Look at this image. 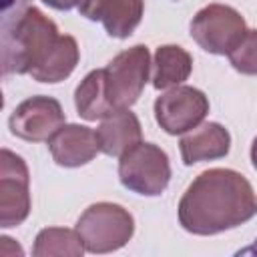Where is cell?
<instances>
[{
    "instance_id": "cell-1",
    "label": "cell",
    "mask_w": 257,
    "mask_h": 257,
    "mask_svg": "<svg viewBox=\"0 0 257 257\" xmlns=\"http://www.w3.org/2000/svg\"><path fill=\"white\" fill-rule=\"evenodd\" d=\"M255 215V195L249 181L229 169L201 173L179 203L183 229L195 235H213L233 229Z\"/></svg>"
},
{
    "instance_id": "cell-2",
    "label": "cell",
    "mask_w": 257,
    "mask_h": 257,
    "mask_svg": "<svg viewBox=\"0 0 257 257\" xmlns=\"http://www.w3.org/2000/svg\"><path fill=\"white\" fill-rule=\"evenodd\" d=\"M118 179L137 195H161L171 179L169 157L159 147L139 141L120 155Z\"/></svg>"
},
{
    "instance_id": "cell-3",
    "label": "cell",
    "mask_w": 257,
    "mask_h": 257,
    "mask_svg": "<svg viewBox=\"0 0 257 257\" xmlns=\"http://www.w3.org/2000/svg\"><path fill=\"white\" fill-rule=\"evenodd\" d=\"M104 70V96L116 108H128L141 96L149 76V50L139 44L116 54Z\"/></svg>"
},
{
    "instance_id": "cell-4",
    "label": "cell",
    "mask_w": 257,
    "mask_h": 257,
    "mask_svg": "<svg viewBox=\"0 0 257 257\" xmlns=\"http://www.w3.org/2000/svg\"><path fill=\"white\" fill-rule=\"evenodd\" d=\"M191 36L211 54H231L247 36V28L239 12L229 6L211 4L193 18Z\"/></svg>"
},
{
    "instance_id": "cell-5",
    "label": "cell",
    "mask_w": 257,
    "mask_h": 257,
    "mask_svg": "<svg viewBox=\"0 0 257 257\" xmlns=\"http://www.w3.org/2000/svg\"><path fill=\"white\" fill-rule=\"evenodd\" d=\"M32 0H0V78L24 74L30 68L22 40V24Z\"/></svg>"
},
{
    "instance_id": "cell-6",
    "label": "cell",
    "mask_w": 257,
    "mask_h": 257,
    "mask_svg": "<svg viewBox=\"0 0 257 257\" xmlns=\"http://www.w3.org/2000/svg\"><path fill=\"white\" fill-rule=\"evenodd\" d=\"M209 112L207 96L193 86H177L155 100V116L169 135H181L199 124Z\"/></svg>"
},
{
    "instance_id": "cell-7",
    "label": "cell",
    "mask_w": 257,
    "mask_h": 257,
    "mask_svg": "<svg viewBox=\"0 0 257 257\" xmlns=\"http://www.w3.org/2000/svg\"><path fill=\"white\" fill-rule=\"evenodd\" d=\"M28 211V169L18 155L0 151V227H16Z\"/></svg>"
},
{
    "instance_id": "cell-8",
    "label": "cell",
    "mask_w": 257,
    "mask_h": 257,
    "mask_svg": "<svg viewBox=\"0 0 257 257\" xmlns=\"http://www.w3.org/2000/svg\"><path fill=\"white\" fill-rule=\"evenodd\" d=\"M8 124L14 137L24 141H48V137L64 124V112L58 100L50 96H32L12 112Z\"/></svg>"
},
{
    "instance_id": "cell-9",
    "label": "cell",
    "mask_w": 257,
    "mask_h": 257,
    "mask_svg": "<svg viewBox=\"0 0 257 257\" xmlns=\"http://www.w3.org/2000/svg\"><path fill=\"white\" fill-rule=\"evenodd\" d=\"M78 10L88 20H102L114 38L133 34L143 16V0H80Z\"/></svg>"
},
{
    "instance_id": "cell-10",
    "label": "cell",
    "mask_w": 257,
    "mask_h": 257,
    "mask_svg": "<svg viewBox=\"0 0 257 257\" xmlns=\"http://www.w3.org/2000/svg\"><path fill=\"white\" fill-rule=\"evenodd\" d=\"M48 147L54 161L62 167L84 165L100 151L96 131L78 124L60 126V131H56L54 137L50 139Z\"/></svg>"
},
{
    "instance_id": "cell-11",
    "label": "cell",
    "mask_w": 257,
    "mask_h": 257,
    "mask_svg": "<svg viewBox=\"0 0 257 257\" xmlns=\"http://www.w3.org/2000/svg\"><path fill=\"white\" fill-rule=\"evenodd\" d=\"M98 147L108 157H120L126 149L141 141V124L137 116L126 108H116L104 116L96 128Z\"/></svg>"
},
{
    "instance_id": "cell-12",
    "label": "cell",
    "mask_w": 257,
    "mask_h": 257,
    "mask_svg": "<svg viewBox=\"0 0 257 257\" xmlns=\"http://www.w3.org/2000/svg\"><path fill=\"white\" fill-rule=\"evenodd\" d=\"M181 155H183V163L185 165H193L205 159H219L225 157L229 153V133L217 124V122H209L203 124L201 128H197L195 133H191L189 137L181 139Z\"/></svg>"
},
{
    "instance_id": "cell-13",
    "label": "cell",
    "mask_w": 257,
    "mask_h": 257,
    "mask_svg": "<svg viewBox=\"0 0 257 257\" xmlns=\"http://www.w3.org/2000/svg\"><path fill=\"white\" fill-rule=\"evenodd\" d=\"M76 60H78V48L74 38L60 36L54 48L48 52V56L40 64L30 68L28 74H32L40 82H58L72 72Z\"/></svg>"
},
{
    "instance_id": "cell-14",
    "label": "cell",
    "mask_w": 257,
    "mask_h": 257,
    "mask_svg": "<svg viewBox=\"0 0 257 257\" xmlns=\"http://www.w3.org/2000/svg\"><path fill=\"white\" fill-rule=\"evenodd\" d=\"M193 68V58L181 46H161L155 54V88H169L183 82Z\"/></svg>"
},
{
    "instance_id": "cell-15",
    "label": "cell",
    "mask_w": 257,
    "mask_h": 257,
    "mask_svg": "<svg viewBox=\"0 0 257 257\" xmlns=\"http://www.w3.org/2000/svg\"><path fill=\"white\" fill-rule=\"evenodd\" d=\"M76 110L86 120H96L108 116L114 108L104 96V70H92L82 84L76 88Z\"/></svg>"
},
{
    "instance_id": "cell-16",
    "label": "cell",
    "mask_w": 257,
    "mask_h": 257,
    "mask_svg": "<svg viewBox=\"0 0 257 257\" xmlns=\"http://www.w3.org/2000/svg\"><path fill=\"white\" fill-rule=\"evenodd\" d=\"M42 2H46L48 6H52V8H56V10H70V8L76 6L80 0H42Z\"/></svg>"
},
{
    "instance_id": "cell-17",
    "label": "cell",
    "mask_w": 257,
    "mask_h": 257,
    "mask_svg": "<svg viewBox=\"0 0 257 257\" xmlns=\"http://www.w3.org/2000/svg\"><path fill=\"white\" fill-rule=\"evenodd\" d=\"M2 104H4V100H2V92H0V108H2Z\"/></svg>"
}]
</instances>
